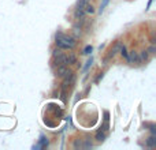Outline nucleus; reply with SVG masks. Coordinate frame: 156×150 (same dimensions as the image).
Returning a JSON list of instances; mask_svg holds the SVG:
<instances>
[{"label":"nucleus","instance_id":"1","mask_svg":"<svg viewBox=\"0 0 156 150\" xmlns=\"http://www.w3.org/2000/svg\"><path fill=\"white\" fill-rule=\"evenodd\" d=\"M55 40L63 41V43H65V44H67V45L70 46L71 49H73L74 46H76V44H77L76 38H74V37H71V36L65 34V33H62V32H58L56 34H55Z\"/></svg>","mask_w":156,"mask_h":150},{"label":"nucleus","instance_id":"2","mask_svg":"<svg viewBox=\"0 0 156 150\" xmlns=\"http://www.w3.org/2000/svg\"><path fill=\"white\" fill-rule=\"evenodd\" d=\"M55 57V60H54V63H55V66H63V64H67V62H66V59H67V56L66 55H63V53H59V55H56V56H54Z\"/></svg>","mask_w":156,"mask_h":150},{"label":"nucleus","instance_id":"3","mask_svg":"<svg viewBox=\"0 0 156 150\" xmlns=\"http://www.w3.org/2000/svg\"><path fill=\"white\" fill-rule=\"evenodd\" d=\"M127 62L129 63H140V59H138V52L132 51L130 53H127Z\"/></svg>","mask_w":156,"mask_h":150},{"label":"nucleus","instance_id":"4","mask_svg":"<svg viewBox=\"0 0 156 150\" xmlns=\"http://www.w3.org/2000/svg\"><path fill=\"white\" fill-rule=\"evenodd\" d=\"M69 71V68H67V64H63V66H58V68H56V77H59V78H63L65 77V74Z\"/></svg>","mask_w":156,"mask_h":150},{"label":"nucleus","instance_id":"5","mask_svg":"<svg viewBox=\"0 0 156 150\" xmlns=\"http://www.w3.org/2000/svg\"><path fill=\"white\" fill-rule=\"evenodd\" d=\"M73 34H74V38H80L82 36V27L78 26V25H74L73 27Z\"/></svg>","mask_w":156,"mask_h":150},{"label":"nucleus","instance_id":"6","mask_svg":"<svg viewBox=\"0 0 156 150\" xmlns=\"http://www.w3.org/2000/svg\"><path fill=\"white\" fill-rule=\"evenodd\" d=\"M138 59H140V62L141 63H145L147 60L149 59V53L147 51H141V52H138Z\"/></svg>","mask_w":156,"mask_h":150},{"label":"nucleus","instance_id":"7","mask_svg":"<svg viewBox=\"0 0 156 150\" xmlns=\"http://www.w3.org/2000/svg\"><path fill=\"white\" fill-rule=\"evenodd\" d=\"M147 146H148V148H155L156 146V135L155 134H152L151 137L147 139Z\"/></svg>","mask_w":156,"mask_h":150},{"label":"nucleus","instance_id":"8","mask_svg":"<svg viewBox=\"0 0 156 150\" xmlns=\"http://www.w3.org/2000/svg\"><path fill=\"white\" fill-rule=\"evenodd\" d=\"M74 16H76V19H81L85 16V10L83 8H77L76 11H74Z\"/></svg>","mask_w":156,"mask_h":150},{"label":"nucleus","instance_id":"9","mask_svg":"<svg viewBox=\"0 0 156 150\" xmlns=\"http://www.w3.org/2000/svg\"><path fill=\"white\" fill-rule=\"evenodd\" d=\"M94 138H96V141H99V142H103V141L105 139V134L103 130H99V131L96 132V135H94Z\"/></svg>","mask_w":156,"mask_h":150},{"label":"nucleus","instance_id":"10","mask_svg":"<svg viewBox=\"0 0 156 150\" xmlns=\"http://www.w3.org/2000/svg\"><path fill=\"white\" fill-rule=\"evenodd\" d=\"M48 145H49L48 138H45V137L43 135V137L40 138V143H38V148H43V149H44V148H47Z\"/></svg>","mask_w":156,"mask_h":150},{"label":"nucleus","instance_id":"11","mask_svg":"<svg viewBox=\"0 0 156 150\" xmlns=\"http://www.w3.org/2000/svg\"><path fill=\"white\" fill-rule=\"evenodd\" d=\"M83 10H85V14H94V7L92 4H89V3H86L85 4Z\"/></svg>","mask_w":156,"mask_h":150},{"label":"nucleus","instance_id":"12","mask_svg":"<svg viewBox=\"0 0 156 150\" xmlns=\"http://www.w3.org/2000/svg\"><path fill=\"white\" fill-rule=\"evenodd\" d=\"M55 43H56V46H58V48H60V49H71L70 46H69L67 44H65V43H63V41L56 40V41H55Z\"/></svg>","mask_w":156,"mask_h":150},{"label":"nucleus","instance_id":"13","mask_svg":"<svg viewBox=\"0 0 156 150\" xmlns=\"http://www.w3.org/2000/svg\"><path fill=\"white\" fill-rule=\"evenodd\" d=\"M66 62H67V64H74V63L77 62V57H76V55H73V53H70L67 56V59H66Z\"/></svg>","mask_w":156,"mask_h":150},{"label":"nucleus","instance_id":"14","mask_svg":"<svg viewBox=\"0 0 156 150\" xmlns=\"http://www.w3.org/2000/svg\"><path fill=\"white\" fill-rule=\"evenodd\" d=\"M82 141H83V143H82V148L83 149L92 148V142H90V139H89V138H86V139H82Z\"/></svg>","mask_w":156,"mask_h":150},{"label":"nucleus","instance_id":"15","mask_svg":"<svg viewBox=\"0 0 156 150\" xmlns=\"http://www.w3.org/2000/svg\"><path fill=\"white\" fill-rule=\"evenodd\" d=\"M108 3H110V0H101V4H100V8H99V12H100V14L104 11V8L107 7Z\"/></svg>","mask_w":156,"mask_h":150},{"label":"nucleus","instance_id":"16","mask_svg":"<svg viewBox=\"0 0 156 150\" xmlns=\"http://www.w3.org/2000/svg\"><path fill=\"white\" fill-rule=\"evenodd\" d=\"M92 63H93V59H92V57H90V59H89L88 60V62H86V64H85V67H83V73H86V71H88L89 70V68H90V66H92Z\"/></svg>","mask_w":156,"mask_h":150},{"label":"nucleus","instance_id":"17","mask_svg":"<svg viewBox=\"0 0 156 150\" xmlns=\"http://www.w3.org/2000/svg\"><path fill=\"white\" fill-rule=\"evenodd\" d=\"M74 149H82V139L74 141Z\"/></svg>","mask_w":156,"mask_h":150},{"label":"nucleus","instance_id":"18","mask_svg":"<svg viewBox=\"0 0 156 150\" xmlns=\"http://www.w3.org/2000/svg\"><path fill=\"white\" fill-rule=\"evenodd\" d=\"M88 0H77V8H83Z\"/></svg>","mask_w":156,"mask_h":150},{"label":"nucleus","instance_id":"19","mask_svg":"<svg viewBox=\"0 0 156 150\" xmlns=\"http://www.w3.org/2000/svg\"><path fill=\"white\" fill-rule=\"evenodd\" d=\"M92 51H93V46H92V45H86V46H85V49H83V52H82V53H83V55H89Z\"/></svg>","mask_w":156,"mask_h":150},{"label":"nucleus","instance_id":"20","mask_svg":"<svg viewBox=\"0 0 156 150\" xmlns=\"http://www.w3.org/2000/svg\"><path fill=\"white\" fill-rule=\"evenodd\" d=\"M119 52H121V55L125 57V59H126V57H127V51H126V48H125L123 45H122V48H121V51H119Z\"/></svg>","mask_w":156,"mask_h":150},{"label":"nucleus","instance_id":"21","mask_svg":"<svg viewBox=\"0 0 156 150\" xmlns=\"http://www.w3.org/2000/svg\"><path fill=\"white\" fill-rule=\"evenodd\" d=\"M147 52H148V53H151V55H154V53H156V46H155V45L149 46V48H148V49H147Z\"/></svg>","mask_w":156,"mask_h":150},{"label":"nucleus","instance_id":"22","mask_svg":"<svg viewBox=\"0 0 156 150\" xmlns=\"http://www.w3.org/2000/svg\"><path fill=\"white\" fill-rule=\"evenodd\" d=\"M66 91L67 90H62V93H60V100H62L63 102H66Z\"/></svg>","mask_w":156,"mask_h":150},{"label":"nucleus","instance_id":"23","mask_svg":"<svg viewBox=\"0 0 156 150\" xmlns=\"http://www.w3.org/2000/svg\"><path fill=\"white\" fill-rule=\"evenodd\" d=\"M59 53H62V49L60 48H55L54 51H52V55H54V56H56V55H59Z\"/></svg>","mask_w":156,"mask_h":150},{"label":"nucleus","instance_id":"24","mask_svg":"<svg viewBox=\"0 0 156 150\" xmlns=\"http://www.w3.org/2000/svg\"><path fill=\"white\" fill-rule=\"evenodd\" d=\"M149 130H151L152 134H156V126L155 124H149Z\"/></svg>","mask_w":156,"mask_h":150},{"label":"nucleus","instance_id":"25","mask_svg":"<svg viewBox=\"0 0 156 150\" xmlns=\"http://www.w3.org/2000/svg\"><path fill=\"white\" fill-rule=\"evenodd\" d=\"M152 2H154V0H149V2H148V4H147V8H145V10H149V8H151Z\"/></svg>","mask_w":156,"mask_h":150},{"label":"nucleus","instance_id":"26","mask_svg":"<svg viewBox=\"0 0 156 150\" xmlns=\"http://www.w3.org/2000/svg\"><path fill=\"white\" fill-rule=\"evenodd\" d=\"M103 75H104V74H103V73H100V74H99V77H97V78H96V82H99V80H100V79H101V78H103Z\"/></svg>","mask_w":156,"mask_h":150}]
</instances>
